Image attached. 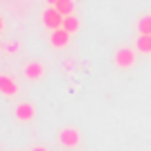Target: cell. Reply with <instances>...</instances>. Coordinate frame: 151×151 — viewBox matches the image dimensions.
<instances>
[{
	"label": "cell",
	"mask_w": 151,
	"mask_h": 151,
	"mask_svg": "<svg viewBox=\"0 0 151 151\" xmlns=\"http://www.w3.org/2000/svg\"><path fill=\"white\" fill-rule=\"evenodd\" d=\"M136 49L131 47H120L118 51H116V56H113V62H116V67L118 69H131L133 65H136L138 56H136Z\"/></svg>",
	"instance_id": "1"
},
{
	"label": "cell",
	"mask_w": 151,
	"mask_h": 151,
	"mask_svg": "<svg viewBox=\"0 0 151 151\" xmlns=\"http://www.w3.org/2000/svg\"><path fill=\"white\" fill-rule=\"evenodd\" d=\"M58 140L65 149H76V147L80 145V131L76 127H62L60 133H58Z\"/></svg>",
	"instance_id": "2"
},
{
	"label": "cell",
	"mask_w": 151,
	"mask_h": 151,
	"mask_svg": "<svg viewBox=\"0 0 151 151\" xmlns=\"http://www.w3.org/2000/svg\"><path fill=\"white\" fill-rule=\"evenodd\" d=\"M62 20H65V16H62L56 7H49V9H45V14H42V22H45V27H47L49 31L60 29L62 27Z\"/></svg>",
	"instance_id": "3"
},
{
	"label": "cell",
	"mask_w": 151,
	"mask_h": 151,
	"mask_svg": "<svg viewBox=\"0 0 151 151\" xmlns=\"http://www.w3.org/2000/svg\"><path fill=\"white\" fill-rule=\"evenodd\" d=\"M69 40H71V33L69 31H65V29H53V31H49V42H51V47H56V49H62V47H67L69 45Z\"/></svg>",
	"instance_id": "4"
},
{
	"label": "cell",
	"mask_w": 151,
	"mask_h": 151,
	"mask_svg": "<svg viewBox=\"0 0 151 151\" xmlns=\"http://www.w3.org/2000/svg\"><path fill=\"white\" fill-rule=\"evenodd\" d=\"M14 113H16V118H18L20 122H29V120L36 118V107H33L31 102H20V104H16Z\"/></svg>",
	"instance_id": "5"
},
{
	"label": "cell",
	"mask_w": 151,
	"mask_h": 151,
	"mask_svg": "<svg viewBox=\"0 0 151 151\" xmlns=\"http://www.w3.org/2000/svg\"><path fill=\"white\" fill-rule=\"evenodd\" d=\"M0 93L7 96V98H11V96L18 93V82L11 78V76L7 73H0Z\"/></svg>",
	"instance_id": "6"
},
{
	"label": "cell",
	"mask_w": 151,
	"mask_h": 151,
	"mask_svg": "<svg viewBox=\"0 0 151 151\" xmlns=\"http://www.w3.org/2000/svg\"><path fill=\"white\" fill-rule=\"evenodd\" d=\"M45 76V65L42 62H38V60H31L24 65V78L27 80H40Z\"/></svg>",
	"instance_id": "7"
},
{
	"label": "cell",
	"mask_w": 151,
	"mask_h": 151,
	"mask_svg": "<svg viewBox=\"0 0 151 151\" xmlns=\"http://www.w3.org/2000/svg\"><path fill=\"white\" fill-rule=\"evenodd\" d=\"M136 27H138V33H140V36H151V14L140 16Z\"/></svg>",
	"instance_id": "8"
},
{
	"label": "cell",
	"mask_w": 151,
	"mask_h": 151,
	"mask_svg": "<svg viewBox=\"0 0 151 151\" xmlns=\"http://www.w3.org/2000/svg\"><path fill=\"white\" fill-rule=\"evenodd\" d=\"M62 29H65V31H69V33H76L78 29H80V20L76 18V14L65 16V20H62Z\"/></svg>",
	"instance_id": "9"
},
{
	"label": "cell",
	"mask_w": 151,
	"mask_h": 151,
	"mask_svg": "<svg viewBox=\"0 0 151 151\" xmlns=\"http://www.w3.org/2000/svg\"><path fill=\"white\" fill-rule=\"evenodd\" d=\"M136 51L140 53H151V36H140L136 38Z\"/></svg>",
	"instance_id": "10"
},
{
	"label": "cell",
	"mask_w": 151,
	"mask_h": 151,
	"mask_svg": "<svg viewBox=\"0 0 151 151\" xmlns=\"http://www.w3.org/2000/svg\"><path fill=\"white\" fill-rule=\"evenodd\" d=\"M73 0H58V2H56V9L58 11H60V14L62 16H71V14H73Z\"/></svg>",
	"instance_id": "11"
},
{
	"label": "cell",
	"mask_w": 151,
	"mask_h": 151,
	"mask_svg": "<svg viewBox=\"0 0 151 151\" xmlns=\"http://www.w3.org/2000/svg\"><path fill=\"white\" fill-rule=\"evenodd\" d=\"M5 49H7L9 53H14V51H20V42H7V45H5Z\"/></svg>",
	"instance_id": "12"
},
{
	"label": "cell",
	"mask_w": 151,
	"mask_h": 151,
	"mask_svg": "<svg viewBox=\"0 0 151 151\" xmlns=\"http://www.w3.org/2000/svg\"><path fill=\"white\" fill-rule=\"evenodd\" d=\"M56 2H58V0H47V5H49V7H56Z\"/></svg>",
	"instance_id": "13"
},
{
	"label": "cell",
	"mask_w": 151,
	"mask_h": 151,
	"mask_svg": "<svg viewBox=\"0 0 151 151\" xmlns=\"http://www.w3.org/2000/svg\"><path fill=\"white\" fill-rule=\"evenodd\" d=\"M31 151H47V149H45V147H33Z\"/></svg>",
	"instance_id": "14"
},
{
	"label": "cell",
	"mask_w": 151,
	"mask_h": 151,
	"mask_svg": "<svg viewBox=\"0 0 151 151\" xmlns=\"http://www.w3.org/2000/svg\"><path fill=\"white\" fill-rule=\"evenodd\" d=\"M2 29H5V20L0 18V33H2Z\"/></svg>",
	"instance_id": "15"
}]
</instances>
